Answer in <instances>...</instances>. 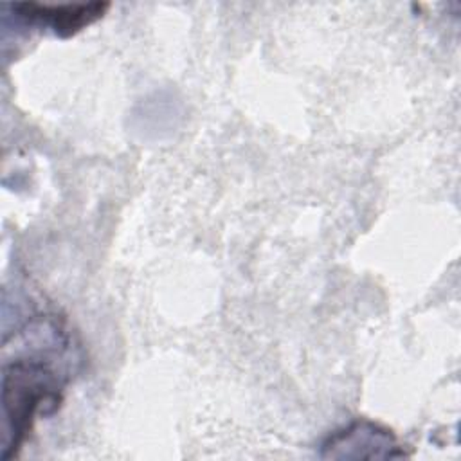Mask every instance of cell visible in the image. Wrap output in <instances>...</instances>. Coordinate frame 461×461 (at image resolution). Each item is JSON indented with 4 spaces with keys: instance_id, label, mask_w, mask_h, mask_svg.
<instances>
[{
    "instance_id": "6da1fadb",
    "label": "cell",
    "mask_w": 461,
    "mask_h": 461,
    "mask_svg": "<svg viewBox=\"0 0 461 461\" xmlns=\"http://www.w3.org/2000/svg\"><path fill=\"white\" fill-rule=\"evenodd\" d=\"M29 331H20L32 348L31 355H20L4 364L2 407L5 421V447L2 459L16 454L25 434L40 414L52 412L61 400L67 384V369L56 357L68 353L70 339L54 319L40 317L38 348L31 322Z\"/></svg>"
},
{
    "instance_id": "3957f363",
    "label": "cell",
    "mask_w": 461,
    "mask_h": 461,
    "mask_svg": "<svg viewBox=\"0 0 461 461\" xmlns=\"http://www.w3.org/2000/svg\"><path fill=\"white\" fill-rule=\"evenodd\" d=\"M14 11H18V16L23 20H31L34 23L50 27L56 34L68 36L79 31L81 27L88 25L95 18L103 14V11L108 7V4H79V5H41L34 2L25 4H13Z\"/></svg>"
},
{
    "instance_id": "7a4b0ae2",
    "label": "cell",
    "mask_w": 461,
    "mask_h": 461,
    "mask_svg": "<svg viewBox=\"0 0 461 461\" xmlns=\"http://www.w3.org/2000/svg\"><path fill=\"white\" fill-rule=\"evenodd\" d=\"M396 448L393 434L371 423H353L337 430L322 445L324 457H393Z\"/></svg>"
}]
</instances>
